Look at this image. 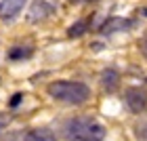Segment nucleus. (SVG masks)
<instances>
[{
	"mask_svg": "<svg viewBox=\"0 0 147 141\" xmlns=\"http://www.w3.org/2000/svg\"><path fill=\"white\" fill-rule=\"evenodd\" d=\"M132 25L130 19H124V17H109L107 21L101 25V32L103 34H113V32H120V30H128Z\"/></svg>",
	"mask_w": 147,
	"mask_h": 141,
	"instance_id": "423d86ee",
	"label": "nucleus"
},
{
	"mask_svg": "<svg viewBox=\"0 0 147 141\" xmlns=\"http://www.w3.org/2000/svg\"><path fill=\"white\" fill-rule=\"evenodd\" d=\"M141 51L147 55V34H145V36H143V40H141Z\"/></svg>",
	"mask_w": 147,
	"mask_h": 141,
	"instance_id": "9b49d317",
	"label": "nucleus"
},
{
	"mask_svg": "<svg viewBox=\"0 0 147 141\" xmlns=\"http://www.w3.org/2000/svg\"><path fill=\"white\" fill-rule=\"evenodd\" d=\"M46 91L55 101H61L67 105L86 103L90 97V89L84 82H71V80H55V82L49 84Z\"/></svg>",
	"mask_w": 147,
	"mask_h": 141,
	"instance_id": "f257e3e1",
	"label": "nucleus"
},
{
	"mask_svg": "<svg viewBox=\"0 0 147 141\" xmlns=\"http://www.w3.org/2000/svg\"><path fill=\"white\" fill-rule=\"evenodd\" d=\"M25 0H0V19L2 21H11L19 13L23 11Z\"/></svg>",
	"mask_w": 147,
	"mask_h": 141,
	"instance_id": "39448f33",
	"label": "nucleus"
},
{
	"mask_svg": "<svg viewBox=\"0 0 147 141\" xmlns=\"http://www.w3.org/2000/svg\"><path fill=\"white\" fill-rule=\"evenodd\" d=\"M21 97H23V95H19V93H17V95H13V101H11V105H17L19 101H21Z\"/></svg>",
	"mask_w": 147,
	"mask_h": 141,
	"instance_id": "f8f14e48",
	"label": "nucleus"
},
{
	"mask_svg": "<svg viewBox=\"0 0 147 141\" xmlns=\"http://www.w3.org/2000/svg\"><path fill=\"white\" fill-rule=\"evenodd\" d=\"M53 13H55V6L46 0H34L30 4V11H28V21L32 23H40V21H46Z\"/></svg>",
	"mask_w": 147,
	"mask_h": 141,
	"instance_id": "7ed1b4c3",
	"label": "nucleus"
},
{
	"mask_svg": "<svg viewBox=\"0 0 147 141\" xmlns=\"http://www.w3.org/2000/svg\"><path fill=\"white\" fill-rule=\"evenodd\" d=\"M9 120H11V118L6 116V114H2V112H0V129H4V126L9 124Z\"/></svg>",
	"mask_w": 147,
	"mask_h": 141,
	"instance_id": "9d476101",
	"label": "nucleus"
},
{
	"mask_svg": "<svg viewBox=\"0 0 147 141\" xmlns=\"http://www.w3.org/2000/svg\"><path fill=\"white\" fill-rule=\"evenodd\" d=\"M23 141H57V137L46 129H34V131L25 133Z\"/></svg>",
	"mask_w": 147,
	"mask_h": 141,
	"instance_id": "6e6552de",
	"label": "nucleus"
},
{
	"mask_svg": "<svg viewBox=\"0 0 147 141\" xmlns=\"http://www.w3.org/2000/svg\"><path fill=\"white\" fill-rule=\"evenodd\" d=\"M124 101H126V105L130 107L132 114H141L147 107V93L141 91V89H135V86H132V89H126Z\"/></svg>",
	"mask_w": 147,
	"mask_h": 141,
	"instance_id": "20e7f679",
	"label": "nucleus"
},
{
	"mask_svg": "<svg viewBox=\"0 0 147 141\" xmlns=\"http://www.w3.org/2000/svg\"><path fill=\"white\" fill-rule=\"evenodd\" d=\"M69 141H103L105 126L92 118H76L67 126Z\"/></svg>",
	"mask_w": 147,
	"mask_h": 141,
	"instance_id": "f03ea898",
	"label": "nucleus"
},
{
	"mask_svg": "<svg viewBox=\"0 0 147 141\" xmlns=\"http://www.w3.org/2000/svg\"><path fill=\"white\" fill-rule=\"evenodd\" d=\"M101 86L107 93H113L120 86V74L116 70H105V72H101Z\"/></svg>",
	"mask_w": 147,
	"mask_h": 141,
	"instance_id": "0eeeda50",
	"label": "nucleus"
},
{
	"mask_svg": "<svg viewBox=\"0 0 147 141\" xmlns=\"http://www.w3.org/2000/svg\"><path fill=\"white\" fill-rule=\"evenodd\" d=\"M86 28H88V19H82V21H78V23H74L69 32H67V36L69 38H80L86 32Z\"/></svg>",
	"mask_w": 147,
	"mask_h": 141,
	"instance_id": "1a4fd4ad",
	"label": "nucleus"
}]
</instances>
